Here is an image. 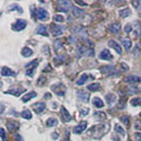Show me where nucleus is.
<instances>
[{
    "mask_svg": "<svg viewBox=\"0 0 141 141\" xmlns=\"http://www.w3.org/2000/svg\"><path fill=\"white\" fill-rule=\"evenodd\" d=\"M109 131V125L107 123H99V125H94L88 129V136L93 139H101L103 135L108 133Z\"/></svg>",
    "mask_w": 141,
    "mask_h": 141,
    "instance_id": "obj_1",
    "label": "nucleus"
},
{
    "mask_svg": "<svg viewBox=\"0 0 141 141\" xmlns=\"http://www.w3.org/2000/svg\"><path fill=\"white\" fill-rule=\"evenodd\" d=\"M51 90L53 91L58 97H64L65 93H66V87H65V85L61 84V82H58V84L52 85Z\"/></svg>",
    "mask_w": 141,
    "mask_h": 141,
    "instance_id": "obj_2",
    "label": "nucleus"
},
{
    "mask_svg": "<svg viewBox=\"0 0 141 141\" xmlns=\"http://www.w3.org/2000/svg\"><path fill=\"white\" fill-rule=\"evenodd\" d=\"M35 17H36V19H39L41 21H47L49 19L48 12L46 10H44V8H38L35 11Z\"/></svg>",
    "mask_w": 141,
    "mask_h": 141,
    "instance_id": "obj_3",
    "label": "nucleus"
},
{
    "mask_svg": "<svg viewBox=\"0 0 141 141\" xmlns=\"http://www.w3.org/2000/svg\"><path fill=\"white\" fill-rule=\"evenodd\" d=\"M26 26H27L26 20H24V19H18V20L12 25V29L16 32H20V31H23L24 28H26Z\"/></svg>",
    "mask_w": 141,
    "mask_h": 141,
    "instance_id": "obj_4",
    "label": "nucleus"
},
{
    "mask_svg": "<svg viewBox=\"0 0 141 141\" xmlns=\"http://www.w3.org/2000/svg\"><path fill=\"white\" fill-rule=\"evenodd\" d=\"M64 29L65 27L64 26H60V25H56V24H53L51 25V32H52V35L53 36H59L64 33Z\"/></svg>",
    "mask_w": 141,
    "mask_h": 141,
    "instance_id": "obj_5",
    "label": "nucleus"
},
{
    "mask_svg": "<svg viewBox=\"0 0 141 141\" xmlns=\"http://www.w3.org/2000/svg\"><path fill=\"white\" fill-rule=\"evenodd\" d=\"M59 5H58V10L60 11V12H64V13H66V12H68V10L71 8V1H67V0H62V1H59Z\"/></svg>",
    "mask_w": 141,
    "mask_h": 141,
    "instance_id": "obj_6",
    "label": "nucleus"
},
{
    "mask_svg": "<svg viewBox=\"0 0 141 141\" xmlns=\"http://www.w3.org/2000/svg\"><path fill=\"white\" fill-rule=\"evenodd\" d=\"M77 95L82 102H88V101H90V92H88V91L80 90L77 92Z\"/></svg>",
    "mask_w": 141,
    "mask_h": 141,
    "instance_id": "obj_7",
    "label": "nucleus"
},
{
    "mask_svg": "<svg viewBox=\"0 0 141 141\" xmlns=\"http://www.w3.org/2000/svg\"><path fill=\"white\" fill-rule=\"evenodd\" d=\"M32 108H33V110L35 113L40 114V113H42L45 110V108H46V103L45 102H35L33 106H32Z\"/></svg>",
    "mask_w": 141,
    "mask_h": 141,
    "instance_id": "obj_8",
    "label": "nucleus"
},
{
    "mask_svg": "<svg viewBox=\"0 0 141 141\" xmlns=\"http://www.w3.org/2000/svg\"><path fill=\"white\" fill-rule=\"evenodd\" d=\"M100 71L103 73V74H108V75H113L115 74V68L113 66H102L100 68Z\"/></svg>",
    "mask_w": 141,
    "mask_h": 141,
    "instance_id": "obj_9",
    "label": "nucleus"
},
{
    "mask_svg": "<svg viewBox=\"0 0 141 141\" xmlns=\"http://www.w3.org/2000/svg\"><path fill=\"white\" fill-rule=\"evenodd\" d=\"M1 75L3 77H16V72L12 71L11 68L8 67H1Z\"/></svg>",
    "mask_w": 141,
    "mask_h": 141,
    "instance_id": "obj_10",
    "label": "nucleus"
},
{
    "mask_svg": "<svg viewBox=\"0 0 141 141\" xmlns=\"http://www.w3.org/2000/svg\"><path fill=\"white\" fill-rule=\"evenodd\" d=\"M86 127H87V121H81V122L74 128V133L75 134H81L82 132L86 129Z\"/></svg>",
    "mask_w": 141,
    "mask_h": 141,
    "instance_id": "obj_11",
    "label": "nucleus"
},
{
    "mask_svg": "<svg viewBox=\"0 0 141 141\" xmlns=\"http://www.w3.org/2000/svg\"><path fill=\"white\" fill-rule=\"evenodd\" d=\"M120 24L119 23H113V24H110L109 26H108V31L110 32V33H113V34H118L119 33V31H120Z\"/></svg>",
    "mask_w": 141,
    "mask_h": 141,
    "instance_id": "obj_12",
    "label": "nucleus"
},
{
    "mask_svg": "<svg viewBox=\"0 0 141 141\" xmlns=\"http://www.w3.org/2000/svg\"><path fill=\"white\" fill-rule=\"evenodd\" d=\"M99 58L102 60H112L113 59V55L110 54V52L108 51V49H103V51L100 52V54H99Z\"/></svg>",
    "mask_w": 141,
    "mask_h": 141,
    "instance_id": "obj_13",
    "label": "nucleus"
},
{
    "mask_svg": "<svg viewBox=\"0 0 141 141\" xmlns=\"http://www.w3.org/2000/svg\"><path fill=\"white\" fill-rule=\"evenodd\" d=\"M108 46L112 47L113 49H115L118 54H121V53H122V48H121V46L118 44V42H115L114 40H109V41H108Z\"/></svg>",
    "mask_w": 141,
    "mask_h": 141,
    "instance_id": "obj_14",
    "label": "nucleus"
},
{
    "mask_svg": "<svg viewBox=\"0 0 141 141\" xmlns=\"http://www.w3.org/2000/svg\"><path fill=\"white\" fill-rule=\"evenodd\" d=\"M61 118L64 119V121H66V122H68V121L72 120V116H71L69 112L64 107V106H61Z\"/></svg>",
    "mask_w": 141,
    "mask_h": 141,
    "instance_id": "obj_15",
    "label": "nucleus"
},
{
    "mask_svg": "<svg viewBox=\"0 0 141 141\" xmlns=\"http://www.w3.org/2000/svg\"><path fill=\"white\" fill-rule=\"evenodd\" d=\"M7 127L11 132H16L19 129V122L18 121H14V120H10L7 122Z\"/></svg>",
    "mask_w": 141,
    "mask_h": 141,
    "instance_id": "obj_16",
    "label": "nucleus"
},
{
    "mask_svg": "<svg viewBox=\"0 0 141 141\" xmlns=\"http://www.w3.org/2000/svg\"><path fill=\"white\" fill-rule=\"evenodd\" d=\"M35 97H36V93L34 92V91H31V92L26 93V94L21 98V101H23V102H28L31 99H33V98H35Z\"/></svg>",
    "mask_w": 141,
    "mask_h": 141,
    "instance_id": "obj_17",
    "label": "nucleus"
},
{
    "mask_svg": "<svg viewBox=\"0 0 141 141\" xmlns=\"http://www.w3.org/2000/svg\"><path fill=\"white\" fill-rule=\"evenodd\" d=\"M36 33L40 34V35H44V36H48V32H47V28L45 25H39L36 27Z\"/></svg>",
    "mask_w": 141,
    "mask_h": 141,
    "instance_id": "obj_18",
    "label": "nucleus"
},
{
    "mask_svg": "<svg viewBox=\"0 0 141 141\" xmlns=\"http://www.w3.org/2000/svg\"><path fill=\"white\" fill-rule=\"evenodd\" d=\"M141 80V78L139 75H128V77H126L125 81L128 82V84H134V82H139Z\"/></svg>",
    "mask_w": 141,
    "mask_h": 141,
    "instance_id": "obj_19",
    "label": "nucleus"
},
{
    "mask_svg": "<svg viewBox=\"0 0 141 141\" xmlns=\"http://www.w3.org/2000/svg\"><path fill=\"white\" fill-rule=\"evenodd\" d=\"M24 91H25L24 88H11V90L7 91L6 93H7V94H12V95H14V97H19Z\"/></svg>",
    "mask_w": 141,
    "mask_h": 141,
    "instance_id": "obj_20",
    "label": "nucleus"
},
{
    "mask_svg": "<svg viewBox=\"0 0 141 141\" xmlns=\"http://www.w3.org/2000/svg\"><path fill=\"white\" fill-rule=\"evenodd\" d=\"M106 100H107V103L109 106H112L113 103L116 101V95L113 94V93H108L107 95H106Z\"/></svg>",
    "mask_w": 141,
    "mask_h": 141,
    "instance_id": "obj_21",
    "label": "nucleus"
},
{
    "mask_svg": "<svg viewBox=\"0 0 141 141\" xmlns=\"http://www.w3.org/2000/svg\"><path fill=\"white\" fill-rule=\"evenodd\" d=\"M88 78H92V77H88V74L84 73V74H82L81 77H80L79 79L77 80V85H78V86H82L84 84H86V81H87Z\"/></svg>",
    "mask_w": 141,
    "mask_h": 141,
    "instance_id": "obj_22",
    "label": "nucleus"
},
{
    "mask_svg": "<svg viewBox=\"0 0 141 141\" xmlns=\"http://www.w3.org/2000/svg\"><path fill=\"white\" fill-rule=\"evenodd\" d=\"M32 54H33V51L29 47H24L23 51H21V55L24 58H29V56H32Z\"/></svg>",
    "mask_w": 141,
    "mask_h": 141,
    "instance_id": "obj_23",
    "label": "nucleus"
},
{
    "mask_svg": "<svg viewBox=\"0 0 141 141\" xmlns=\"http://www.w3.org/2000/svg\"><path fill=\"white\" fill-rule=\"evenodd\" d=\"M93 105H94L97 108H102L103 107V101L101 100L100 98L95 97V98H93Z\"/></svg>",
    "mask_w": 141,
    "mask_h": 141,
    "instance_id": "obj_24",
    "label": "nucleus"
},
{
    "mask_svg": "<svg viewBox=\"0 0 141 141\" xmlns=\"http://www.w3.org/2000/svg\"><path fill=\"white\" fill-rule=\"evenodd\" d=\"M119 16H120V18H126V17L131 16V10L129 8H122V10L119 11Z\"/></svg>",
    "mask_w": 141,
    "mask_h": 141,
    "instance_id": "obj_25",
    "label": "nucleus"
},
{
    "mask_svg": "<svg viewBox=\"0 0 141 141\" xmlns=\"http://www.w3.org/2000/svg\"><path fill=\"white\" fill-rule=\"evenodd\" d=\"M121 45H122L126 49H131V47H132L131 40H129V39H125V38L121 39Z\"/></svg>",
    "mask_w": 141,
    "mask_h": 141,
    "instance_id": "obj_26",
    "label": "nucleus"
},
{
    "mask_svg": "<svg viewBox=\"0 0 141 141\" xmlns=\"http://www.w3.org/2000/svg\"><path fill=\"white\" fill-rule=\"evenodd\" d=\"M72 11H73V17H75V18H79V17H81L84 14V11L78 7H73Z\"/></svg>",
    "mask_w": 141,
    "mask_h": 141,
    "instance_id": "obj_27",
    "label": "nucleus"
},
{
    "mask_svg": "<svg viewBox=\"0 0 141 141\" xmlns=\"http://www.w3.org/2000/svg\"><path fill=\"white\" fill-rule=\"evenodd\" d=\"M58 125V120L55 118H49L48 120L46 121V126L47 127H54V126Z\"/></svg>",
    "mask_w": 141,
    "mask_h": 141,
    "instance_id": "obj_28",
    "label": "nucleus"
},
{
    "mask_svg": "<svg viewBox=\"0 0 141 141\" xmlns=\"http://www.w3.org/2000/svg\"><path fill=\"white\" fill-rule=\"evenodd\" d=\"M21 116H23L24 119H26V120H29V119H32V113H31V110L24 109L23 112H21Z\"/></svg>",
    "mask_w": 141,
    "mask_h": 141,
    "instance_id": "obj_29",
    "label": "nucleus"
},
{
    "mask_svg": "<svg viewBox=\"0 0 141 141\" xmlns=\"http://www.w3.org/2000/svg\"><path fill=\"white\" fill-rule=\"evenodd\" d=\"M39 65V60L38 59H34L32 62H29V64H26L25 65V67H26V69H29V68H35L36 66Z\"/></svg>",
    "mask_w": 141,
    "mask_h": 141,
    "instance_id": "obj_30",
    "label": "nucleus"
},
{
    "mask_svg": "<svg viewBox=\"0 0 141 141\" xmlns=\"http://www.w3.org/2000/svg\"><path fill=\"white\" fill-rule=\"evenodd\" d=\"M8 10H10V11H18L19 13L23 12V8H21L18 4H12V5H10V6H8Z\"/></svg>",
    "mask_w": 141,
    "mask_h": 141,
    "instance_id": "obj_31",
    "label": "nucleus"
},
{
    "mask_svg": "<svg viewBox=\"0 0 141 141\" xmlns=\"http://www.w3.org/2000/svg\"><path fill=\"white\" fill-rule=\"evenodd\" d=\"M61 48H62V42L61 41H59V40L54 41V49H55L56 53H59V52L61 51Z\"/></svg>",
    "mask_w": 141,
    "mask_h": 141,
    "instance_id": "obj_32",
    "label": "nucleus"
},
{
    "mask_svg": "<svg viewBox=\"0 0 141 141\" xmlns=\"http://www.w3.org/2000/svg\"><path fill=\"white\" fill-rule=\"evenodd\" d=\"M87 90H90V92H97V91L100 90V85L99 84H91L88 86Z\"/></svg>",
    "mask_w": 141,
    "mask_h": 141,
    "instance_id": "obj_33",
    "label": "nucleus"
},
{
    "mask_svg": "<svg viewBox=\"0 0 141 141\" xmlns=\"http://www.w3.org/2000/svg\"><path fill=\"white\" fill-rule=\"evenodd\" d=\"M131 105L132 106H141V98H133L131 100Z\"/></svg>",
    "mask_w": 141,
    "mask_h": 141,
    "instance_id": "obj_34",
    "label": "nucleus"
},
{
    "mask_svg": "<svg viewBox=\"0 0 141 141\" xmlns=\"http://www.w3.org/2000/svg\"><path fill=\"white\" fill-rule=\"evenodd\" d=\"M94 116L97 119H101V120H105V119L107 118L106 113H103V112H95L94 113Z\"/></svg>",
    "mask_w": 141,
    "mask_h": 141,
    "instance_id": "obj_35",
    "label": "nucleus"
},
{
    "mask_svg": "<svg viewBox=\"0 0 141 141\" xmlns=\"http://www.w3.org/2000/svg\"><path fill=\"white\" fill-rule=\"evenodd\" d=\"M114 129H115V132H116V133H119V134H120V135H122V136L126 134V132L122 129V127H120V126H119L118 123H116V125H115V128H114Z\"/></svg>",
    "mask_w": 141,
    "mask_h": 141,
    "instance_id": "obj_36",
    "label": "nucleus"
},
{
    "mask_svg": "<svg viewBox=\"0 0 141 141\" xmlns=\"http://www.w3.org/2000/svg\"><path fill=\"white\" fill-rule=\"evenodd\" d=\"M54 21H56V23H60L62 24L65 21V18L62 16H60V14H56V16H54Z\"/></svg>",
    "mask_w": 141,
    "mask_h": 141,
    "instance_id": "obj_37",
    "label": "nucleus"
},
{
    "mask_svg": "<svg viewBox=\"0 0 141 141\" xmlns=\"http://www.w3.org/2000/svg\"><path fill=\"white\" fill-rule=\"evenodd\" d=\"M120 120H121V122L123 123V125H126L127 127L129 126V119H128V116H126V115H122L120 118Z\"/></svg>",
    "mask_w": 141,
    "mask_h": 141,
    "instance_id": "obj_38",
    "label": "nucleus"
},
{
    "mask_svg": "<svg viewBox=\"0 0 141 141\" xmlns=\"http://www.w3.org/2000/svg\"><path fill=\"white\" fill-rule=\"evenodd\" d=\"M88 112H90V108L84 107V108H81V109H80V115H87Z\"/></svg>",
    "mask_w": 141,
    "mask_h": 141,
    "instance_id": "obj_39",
    "label": "nucleus"
},
{
    "mask_svg": "<svg viewBox=\"0 0 141 141\" xmlns=\"http://www.w3.org/2000/svg\"><path fill=\"white\" fill-rule=\"evenodd\" d=\"M45 84H46V78H45V77H40V78H39L38 86H41V85H45Z\"/></svg>",
    "mask_w": 141,
    "mask_h": 141,
    "instance_id": "obj_40",
    "label": "nucleus"
},
{
    "mask_svg": "<svg viewBox=\"0 0 141 141\" xmlns=\"http://www.w3.org/2000/svg\"><path fill=\"white\" fill-rule=\"evenodd\" d=\"M34 69H35V68L26 69V75H28V77H33V75H34Z\"/></svg>",
    "mask_w": 141,
    "mask_h": 141,
    "instance_id": "obj_41",
    "label": "nucleus"
},
{
    "mask_svg": "<svg viewBox=\"0 0 141 141\" xmlns=\"http://www.w3.org/2000/svg\"><path fill=\"white\" fill-rule=\"evenodd\" d=\"M0 135H1V140L3 141L6 140V133H5V129H4L3 127L0 128Z\"/></svg>",
    "mask_w": 141,
    "mask_h": 141,
    "instance_id": "obj_42",
    "label": "nucleus"
},
{
    "mask_svg": "<svg viewBox=\"0 0 141 141\" xmlns=\"http://www.w3.org/2000/svg\"><path fill=\"white\" fill-rule=\"evenodd\" d=\"M132 4H133V6L136 8V10H139V8L141 7V1H135V0H133Z\"/></svg>",
    "mask_w": 141,
    "mask_h": 141,
    "instance_id": "obj_43",
    "label": "nucleus"
},
{
    "mask_svg": "<svg viewBox=\"0 0 141 141\" xmlns=\"http://www.w3.org/2000/svg\"><path fill=\"white\" fill-rule=\"evenodd\" d=\"M135 129L136 131H141V120L135 121Z\"/></svg>",
    "mask_w": 141,
    "mask_h": 141,
    "instance_id": "obj_44",
    "label": "nucleus"
},
{
    "mask_svg": "<svg viewBox=\"0 0 141 141\" xmlns=\"http://www.w3.org/2000/svg\"><path fill=\"white\" fill-rule=\"evenodd\" d=\"M132 31V25H126L125 26V32L126 33H131Z\"/></svg>",
    "mask_w": 141,
    "mask_h": 141,
    "instance_id": "obj_45",
    "label": "nucleus"
},
{
    "mask_svg": "<svg viewBox=\"0 0 141 141\" xmlns=\"http://www.w3.org/2000/svg\"><path fill=\"white\" fill-rule=\"evenodd\" d=\"M75 3H77L78 5H80V6H84V7H86V6H88V4H87V3H85V1H80V0H77Z\"/></svg>",
    "mask_w": 141,
    "mask_h": 141,
    "instance_id": "obj_46",
    "label": "nucleus"
},
{
    "mask_svg": "<svg viewBox=\"0 0 141 141\" xmlns=\"http://www.w3.org/2000/svg\"><path fill=\"white\" fill-rule=\"evenodd\" d=\"M120 66H121V68H122L123 71H128V68H129V67H128V65H126L125 62H121V64H120Z\"/></svg>",
    "mask_w": 141,
    "mask_h": 141,
    "instance_id": "obj_47",
    "label": "nucleus"
},
{
    "mask_svg": "<svg viewBox=\"0 0 141 141\" xmlns=\"http://www.w3.org/2000/svg\"><path fill=\"white\" fill-rule=\"evenodd\" d=\"M52 139H53V140H58V138H59V135H58V133H56V132H54V133H52Z\"/></svg>",
    "mask_w": 141,
    "mask_h": 141,
    "instance_id": "obj_48",
    "label": "nucleus"
},
{
    "mask_svg": "<svg viewBox=\"0 0 141 141\" xmlns=\"http://www.w3.org/2000/svg\"><path fill=\"white\" fill-rule=\"evenodd\" d=\"M134 136H135V139L138 141H141V133H138V132H136V133L134 134Z\"/></svg>",
    "mask_w": 141,
    "mask_h": 141,
    "instance_id": "obj_49",
    "label": "nucleus"
},
{
    "mask_svg": "<svg viewBox=\"0 0 141 141\" xmlns=\"http://www.w3.org/2000/svg\"><path fill=\"white\" fill-rule=\"evenodd\" d=\"M44 51H45V54H46V55H49V52H48V47H47V46H44Z\"/></svg>",
    "mask_w": 141,
    "mask_h": 141,
    "instance_id": "obj_50",
    "label": "nucleus"
},
{
    "mask_svg": "<svg viewBox=\"0 0 141 141\" xmlns=\"http://www.w3.org/2000/svg\"><path fill=\"white\" fill-rule=\"evenodd\" d=\"M17 141H24L23 136H21V135H17Z\"/></svg>",
    "mask_w": 141,
    "mask_h": 141,
    "instance_id": "obj_51",
    "label": "nucleus"
},
{
    "mask_svg": "<svg viewBox=\"0 0 141 141\" xmlns=\"http://www.w3.org/2000/svg\"><path fill=\"white\" fill-rule=\"evenodd\" d=\"M45 72H51V66H47L46 68H45Z\"/></svg>",
    "mask_w": 141,
    "mask_h": 141,
    "instance_id": "obj_52",
    "label": "nucleus"
},
{
    "mask_svg": "<svg viewBox=\"0 0 141 141\" xmlns=\"http://www.w3.org/2000/svg\"><path fill=\"white\" fill-rule=\"evenodd\" d=\"M53 107H54V109H56V107H58V105H56L55 102H53Z\"/></svg>",
    "mask_w": 141,
    "mask_h": 141,
    "instance_id": "obj_53",
    "label": "nucleus"
},
{
    "mask_svg": "<svg viewBox=\"0 0 141 141\" xmlns=\"http://www.w3.org/2000/svg\"><path fill=\"white\" fill-rule=\"evenodd\" d=\"M4 113V105H1V114Z\"/></svg>",
    "mask_w": 141,
    "mask_h": 141,
    "instance_id": "obj_54",
    "label": "nucleus"
},
{
    "mask_svg": "<svg viewBox=\"0 0 141 141\" xmlns=\"http://www.w3.org/2000/svg\"><path fill=\"white\" fill-rule=\"evenodd\" d=\"M140 116H141V113H140Z\"/></svg>",
    "mask_w": 141,
    "mask_h": 141,
    "instance_id": "obj_55",
    "label": "nucleus"
}]
</instances>
